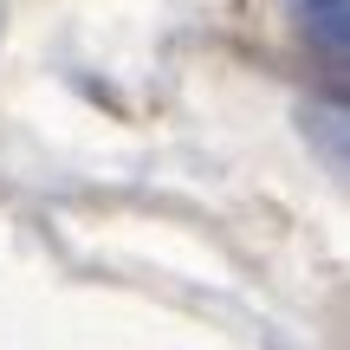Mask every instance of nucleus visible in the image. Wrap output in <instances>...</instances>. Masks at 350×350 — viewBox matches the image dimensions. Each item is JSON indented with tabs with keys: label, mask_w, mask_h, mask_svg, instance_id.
<instances>
[{
	"label": "nucleus",
	"mask_w": 350,
	"mask_h": 350,
	"mask_svg": "<svg viewBox=\"0 0 350 350\" xmlns=\"http://www.w3.org/2000/svg\"><path fill=\"white\" fill-rule=\"evenodd\" d=\"M299 13V33L331 72H344V52H350V0H292Z\"/></svg>",
	"instance_id": "obj_1"
}]
</instances>
